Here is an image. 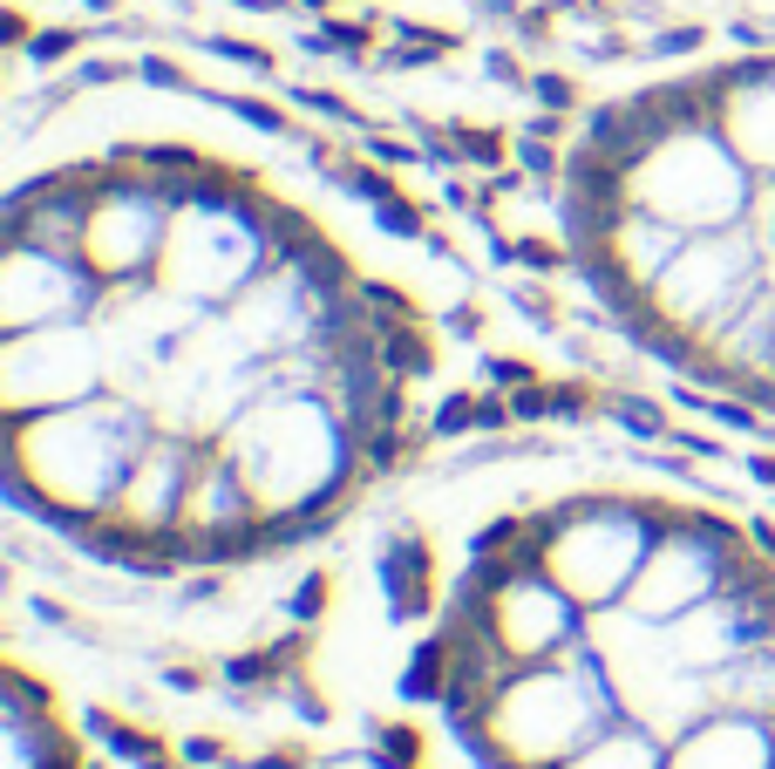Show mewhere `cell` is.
Returning <instances> with one entry per match:
<instances>
[{
  "instance_id": "6da1fadb",
  "label": "cell",
  "mask_w": 775,
  "mask_h": 769,
  "mask_svg": "<svg viewBox=\"0 0 775 769\" xmlns=\"http://www.w3.org/2000/svg\"><path fill=\"white\" fill-rule=\"evenodd\" d=\"M429 327L381 232L191 96L41 123L0 239L21 525L96 572L239 579L347 525L416 443Z\"/></svg>"
},
{
  "instance_id": "7a4b0ae2",
  "label": "cell",
  "mask_w": 775,
  "mask_h": 769,
  "mask_svg": "<svg viewBox=\"0 0 775 769\" xmlns=\"http://www.w3.org/2000/svg\"><path fill=\"white\" fill-rule=\"evenodd\" d=\"M341 640L422 769H775V531L646 464L524 456L429 491Z\"/></svg>"
},
{
  "instance_id": "3957f363",
  "label": "cell",
  "mask_w": 775,
  "mask_h": 769,
  "mask_svg": "<svg viewBox=\"0 0 775 769\" xmlns=\"http://www.w3.org/2000/svg\"><path fill=\"white\" fill-rule=\"evenodd\" d=\"M551 239L633 354L775 423V41L592 96L551 157Z\"/></svg>"
},
{
  "instance_id": "277c9868",
  "label": "cell",
  "mask_w": 775,
  "mask_h": 769,
  "mask_svg": "<svg viewBox=\"0 0 775 769\" xmlns=\"http://www.w3.org/2000/svg\"><path fill=\"white\" fill-rule=\"evenodd\" d=\"M8 769H82V749L68 742L62 708L28 675V660H14L8 675Z\"/></svg>"
}]
</instances>
